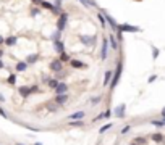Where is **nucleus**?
<instances>
[{
    "label": "nucleus",
    "mask_w": 165,
    "mask_h": 145,
    "mask_svg": "<svg viewBox=\"0 0 165 145\" xmlns=\"http://www.w3.org/2000/svg\"><path fill=\"white\" fill-rule=\"evenodd\" d=\"M4 102H5V97L2 95V93H0V103H4Z\"/></svg>",
    "instance_id": "obj_41"
},
{
    "label": "nucleus",
    "mask_w": 165,
    "mask_h": 145,
    "mask_svg": "<svg viewBox=\"0 0 165 145\" xmlns=\"http://www.w3.org/2000/svg\"><path fill=\"white\" fill-rule=\"evenodd\" d=\"M121 72H123V58H120V60H118V63H117L115 72H113L112 82H110V86H109V90H110V92H113V90H115V87L118 86L120 77H121Z\"/></svg>",
    "instance_id": "obj_1"
},
{
    "label": "nucleus",
    "mask_w": 165,
    "mask_h": 145,
    "mask_svg": "<svg viewBox=\"0 0 165 145\" xmlns=\"http://www.w3.org/2000/svg\"><path fill=\"white\" fill-rule=\"evenodd\" d=\"M112 77H113V71H112V69H107V71L104 72V81H102V86H104V87H109L110 82H112Z\"/></svg>",
    "instance_id": "obj_11"
},
{
    "label": "nucleus",
    "mask_w": 165,
    "mask_h": 145,
    "mask_svg": "<svg viewBox=\"0 0 165 145\" xmlns=\"http://www.w3.org/2000/svg\"><path fill=\"white\" fill-rule=\"evenodd\" d=\"M104 114H105V119H109V118H110V116H112V114H113V111L110 110V108H107V110L104 111Z\"/></svg>",
    "instance_id": "obj_35"
},
{
    "label": "nucleus",
    "mask_w": 165,
    "mask_h": 145,
    "mask_svg": "<svg viewBox=\"0 0 165 145\" xmlns=\"http://www.w3.org/2000/svg\"><path fill=\"white\" fill-rule=\"evenodd\" d=\"M70 65L73 66V68H76V69H86V68H88V65H86L84 61H81V60H76V58H71Z\"/></svg>",
    "instance_id": "obj_13"
},
{
    "label": "nucleus",
    "mask_w": 165,
    "mask_h": 145,
    "mask_svg": "<svg viewBox=\"0 0 165 145\" xmlns=\"http://www.w3.org/2000/svg\"><path fill=\"white\" fill-rule=\"evenodd\" d=\"M58 60L62 63H68V61H71V58H70V55H68L67 52H62L60 53V56H58Z\"/></svg>",
    "instance_id": "obj_26"
},
{
    "label": "nucleus",
    "mask_w": 165,
    "mask_h": 145,
    "mask_svg": "<svg viewBox=\"0 0 165 145\" xmlns=\"http://www.w3.org/2000/svg\"><path fill=\"white\" fill-rule=\"evenodd\" d=\"M84 121H70V123H68V126H71V128H84Z\"/></svg>",
    "instance_id": "obj_24"
},
{
    "label": "nucleus",
    "mask_w": 165,
    "mask_h": 145,
    "mask_svg": "<svg viewBox=\"0 0 165 145\" xmlns=\"http://www.w3.org/2000/svg\"><path fill=\"white\" fill-rule=\"evenodd\" d=\"M134 144L138 145H147V137H144V135H138V137H134Z\"/></svg>",
    "instance_id": "obj_23"
},
{
    "label": "nucleus",
    "mask_w": 165,
    "mask_h": 145,
    "mask_svg": "<svg viewBox=\"0 0 165 145\" xmlns=\"http://www.w3.org/2000/svg\"><path fill=\"white\" fill-rule=\"evenodd\" d=\"M31 2H32V3H42L44 0H31Z\"/></svg>",
    "instance_id": "obj_40"
},
{
    "label": "nucleus",
    "mask_w": 165,
    "mask_h": 145,
    "mask_svg": "<svg viewBox=\"0 0 165 145\" xmlns=\"http://www.w3.org/2000/svg\"><path fill=\"white\" fill-rule=\"evenodd\" d=\"M34 145H42V144H41V142H36V144Z\"/></svg>",
    "instance_id": "obj_45"
},
{
    "label": "nucleus",
    "mask_w": 165,
    "mask_h": 145,
    "mask_svg": "<svg viewBox=\"0 0 165 145\" xmlns=\"http://www.w3.org/2000/svg\"><path fill=\"white\" fill-rule=\"evenodd\" d=\"M55 7H57V10L62 11V0H55Z\"/></svg>",
    "instance_id": "obj_37"
},
{
    "label": "nucleus",
    "mask_w": 165,
    "mask_h": 145,
    "mask_svg": "<svg viewBox=\"0 0 165 145\" xmlns=\"http://www.w3.org/2000/svg\"><path fill=\"white\" fill-rule=\"evenodd\" d=\"M4 68H5V65H4V61L0 60V69H4Z\"/></svg>",
    "instance_id": "obj_43"
},
{
    "label": "nucleus",
    "mask_w": 165,
    "mask_h": 145,
    "mask_svg": "<svg viewBox=\"0 0 165 145\" xmlns=\"http://www.w3.org/2000/svg\"><path fill=\"white\" fill-rule=\"evenodd\" d=\"M154 81H157V76H155V74H152V76H149V79H147V82H149V84H152V82H154Z\"/></svg>",
    "instance_id": "obj_36"
},
{
    "label": "nucleus",
    "mask_w": 165,
    "mask_h": 145,
    "mask_svg": "<svg viewBox=\"0 0 165 145\" xmlns=\"http://www.w3.org/2000/svg\"><path fill=\"white\" fill-rule=\"evenodd\" d=\"M159 55H160V50L157 47H152V56H154V60L159 58Z\"/></svg>",
    "instance_id": "obj_32"
},
{
    "label": "nucleus",
    "mask_w": 165,
    "mask_h": 145,
    "mask_svg": "<svg viewBox=\"0 0 165 145\" xmlns=\"http://www.w3.org/2000/svg\"><path fill=\"white\" fill-rule=\"evenodd\" d=\"M84 118H86V111L84 110H79V111L71 113L70 116H68V119H70V121H79V119H84Z\"/></svg>",
    "instance_id": "obj_10"
},
{
    "label": "nucleus",
    "mask_w": 165,
    "mask_h": 145,
    "mask_svg": "<svg viewBox=\"0 0 165 145\" xmlns=\"http://www.w3.org/2000/svg\"><path fill=\"white\" fill-rule=\"evenodd\" d=\"M109 39H104L102 40V48H100V60H107V56H109Z\"/></svg>",
    "instance_id": "obj_8"
},
{
    "label": "nucleus",
    "mask_w": 165,
    "mask_h": 145,
    "mask_svg": "<svg viewBox=\"0 0 165 145\" xmlns=\"http://www.w3.org/2000/svg\"><path fill=\"white\" fill-rule=\"evenodd\" d=\"M0 116H2V118H5V119H8V118H10V116H8V113H7V111H5L2 107H0Z\"/></svg>",
    "instance_id": "obj_33"
},
{
    "label": "nucleus",
    "mask_w": 165,
    "mask_h": 145,
    "mask_svg": "<svg viewBox=\"0 0 165 145\" xmlns=\"http://www.w3.org/2000/svg\"><path fill=\"white\" fill-rule=\"evenodd\" d=\"M5 44V37H2V36H0V45H4Z\"/></svg>",
    "instance_id": "obj_39"
},
{
    "label": "nucleus",
    "mask_w": 165,
    "mask_h": 145,
    "mask_svg": "<svg viewBox=\"0 0 165 145\" xmlns=\"http://www.w3.org/2000/svg\"><path fill=\"white\" fill-rule=\"evenodd\" d=\"M141 31H143L141 28L133 26V24H128V23H121L117 28V32H141Z\"/></svg>",
    "instance_id": "obj_3"
},
{
    "label": "nucleus",
    "mask_w": 165,
    "mask_h": 145,
    "mask_svg": "<svg viewBox=\"0 0 165 145\" xmlns=\"http://www.w3.org/2000/svg\"><path fill=\"white\" fill-rule=\"evenodd\" d=\"M68 98H70L68 93H63V95H55V97H53V103H57L60 108H63L65 103L68 102Z\"/></svg>",
    "instance_id": "obj_7"
},
{
    "label": "nucleus",
    "mask_w": 165,
    "mask_h": 145,
    "mask_svg": "<svg viewBox=\"0 0 165 145\" xmlns=\"http://www.w3.org/2000/svg\"><path fill=\"white\" fill-rule=\"evenodd\" d=\"M16 42H18L16 36H10V37L5 39V45H7V47H15V45H16Z\"/></svg>",
    "instance_id": "obj_19"
},
{
    "label": "nucleus",
    "mask_w": 165,
    "mask_h": 145,
    "mask_svg": "<svg viewBox=\"0 0 165 145\" xmlns=\"http://www.w3.org/2000/svg\"><path fill=\"white\" fill-rule=\"evenodd\" d=\"M149 139L152 142H155V144H160V142H164V134L162 132H154V134L149 135Z\"/></svg>",
    "instance_id": "obj_15"
},
{
    "label": "nucleus",
    "mask_w": 165,
    "mask_h": 145,
    "mask_svg": "<svg viewBox=\"0 0 165 145\" xmlns=\"http://www.w3.org/2000/svg\"><path fill=\"white\" fill-rule=\"evenodd\" d=\"M125 114H126V103H120L118 107H115V110H113V116H115L117 119H123Z\"/></svg>",
    "instance_id": "obj_5"
},
{
    "label": "nucleus",
    "mask_w": 165,
    "mask_h": 145,
    "mask_svg": "<svg viewBox=\"0 0 165 145\" xmlns=\"http://www.w3.org/2000/svg\"><path fill=\"white\" fill-rule=\"evenodd\" d=\"M67 23H68V13L63 11V13L58 16V21H57V31L63 32L65 28H67Z\"/></svg>",
    "instance_id": "obj_4"
},
{
    "label": "nucleus",
    "mask_w": 165,
    "mask_h": 145,
    "mask_svg": "<svg viewBox=\"0 0 165 145\" xmlns=\"http://www.w3.org/2000/svg\"><path fill=\"white\" fill-rule=\"evenodd\" d=\"M79 40H81V44L86 45V47H92V45H95V40H97V39H95V36H91V37H89V36L81 34Z\"/></svg>",
    "instance_id": "obj_6"
},
{
    "label": "nucleus",
    "mask_w": 165,
    "mask_h": 145,
    "mask_svg": "<svg viewBox=\"0 0 165 145\" xmlns=\"http://www.w3.org/2000/svg\"><path fill=\"white\" fill-rule=\"evenodd\" d=\"M37 60H39V55H37V53H31V55H28V56H26V60H25V61L28 63V65H34V63L37 61Z\"/></svg>",
    "instance_id": "obj_21"
},
{
    "label": "nucleus",
    "mask_w": 165,
    "mask_h": 145,
    "mask_svg": "<svg viewBox=\"0 0 165 145\" xmlns=\"http://www.w3.org/2000/svg\"><path fill=\"white\" fill-rule=\"evenodd\" d=\"M100 119H102V121L105 119V114H104V111H102V113H99L97 116H95L94 119H92V123H97V121H100Z\"/></svg>",
    "instance_id": "obj_31"
},
{
    "label": "nucleus",
    "mask_w": 165,
    "mask_h": 145,
    "mask_svg": "<svg viewBox=\"0 0 165 145\" xmlns=\"http://www.w3.org/2000/svg\"><path fill=\"white\" fill-rule=\"evenodd\" d=\"M31 15H32V16H36V15H39V8H32V10H31Z\"/></svg>",
    "instance_id": "obj_38"
},
{
    "label": "nucleus",
    "mask_w": 165,
    "mask_h": 145,
    "mask_svg": "<svg viewBox=\"0 0 165 145\" xmlns=\"http://www.w3.org/2000/svg\"><path fill=\"white\" fill-rule=\"evenodd\" d=\"M53 92H55V95H63V93H68V84L67 82H60Z\"/></svg>",
    "instance_id": "obj_12"
},
{
    "label": "nucleus",
    "mask_w": 165,
    "mask_h": 145,
    "mask_svg": "<svg viewBox=\"0 0 165 145\" xmlns=\"http://www.w3.org/2000/svg\"><path fill=\"white\" fill-rule=\"evenodd\" d=\"M160 114H162V118H165V108H162V111H160Z\"/></svg>",
    "instance_id": "obj_42"
},
{
    "label": "nucleus",
    "mask_w": 165,
    "mask_h": 145,
    "mask_svg": "<svg viewBox=\"0 0 165 145\" xmlns=\"http://www.w3.org/2000/svg\"><path fill=\"white\" fill-rule=\"evenodd\" d=\"M58 105H57V103H49V105H47V110H49L50 111V113H57V111H58Z\"/></svg>",
    "instance_id": "obj_29"
},
{
    "label": "nucleus",
    "mask_w": 165,
    "mask_h": 145,
    "mask_svg": "<svg viewBox=\"0 0 165 145\" xmlns=\"http://www.w3.org/2000/svg\"><path fill=\"white\" fill-rule=\"evenodd\" d=\"M39 90V86H21L18 87V93L23 97V98H28L29 95H32L34 92Z\"/></svg>",
    "instance_id": "obj_2"
},
{
    "label": "nucleus",
    "mask_w": 165,
    "mask_h": 145,
    "mask_svg": "<svg viewBox=\"0 0 165 145\" xmlns=\"http://www.w3.org/2000/svg\"><path fill=\"white\" fill-rule=\"evenodd\" d=\"M7 84H10V86H13V84H16V74H10L7 79Z\"/></svg>",
    "instance_id": "obj_30"
},
{
    "label": "nucleus",
    "mask_w": 165,
    "mask_h": 145,
    "mask_svg": "<svg viewBox=\"0 0 165 145\" xmlns=\"http://www.w3.org/2000/svg\"><path fill=\"white\" fill-rule=\"evenodd\" d=\"M112 128H113V123H107V124H104L100 129H99V134H105V132L110 131Z\"/></svg>",
    "instance_id": "obj_25"
},
{
    "label": "nucleus",
    "mask_w": 165,
    "mask_h": 145,
    "mask_svg": "<svg viewBox=\"0 0 165 145\" xmlns=\"http://www.w3.org/2000/svg\"><path fill=\"white\" fill-rule=\"evenodd\" d=\"M16 145H25V144H16Z\"/></svg>",
    "instance_id": "obj_47"
},
{
    "label": "nucleus",
    "mask_w": 165,
    "mask_h": 145,
    "mask_svg": "<svg viewBox=\"0 0 165 145\" xmlns=\"http://www.w3.org/2000/svg\"><path fill=\"white\" fill-rule=\"evenodd\" d=\"M28 63L26 61H18L16 63V66H15V69H16V72H25L26 69H28Z\"/></svg>",
    "instance_id": "obj_18"
},
{
    "label": "nucleus",
    "mask_w": 165,
    "mask_h": 145,
    "mask_svg": "<svg viewBox=\"0 0 165 145\" xmlns=\"http://www.w3.org/2000/svg\"><path fill=\"white\" fill-rule=\"evenodd\" d=\"M151 124L155 126V128H165V121L164 119H152Z\"/></svg>",
    "instance_id": "obj_27"
},
{
    "label": "nucleus",
    "mask_w": 165,
    "mask_h": 145,
    "mask_svg": "<svg viewBox=\"0 0 165 145\" xmlns=\"http://www.w3.org/2000/svg\"><path fill=\"white\" fill-rule=\"evenodd\" d=\"M109 44H110V48L112 50H118V40H117V37H115V34H110L109 36Z\"/></svg>",
    "instance_id": "obj_16"
},
{
    "label": "nucleus",
    "mask_w": 165,
    "mask_h": 145,
    "mask_svg": "<svg viewBox=\"0 0 165 145\" xmlns=\"http://www.w3.org/2000/svg\"><path fill=\"white\" fill-rule=\"evenodd\" d=\"M102 100V95H97V97H92L91 98V103H99Z\"/></svg>",
    "instance_id": "obj_34"
},
{
    "label": "nucleus",
    "mask_w": 165,
    "mask_h": 145,
    "mask_svg": "<svg viewBox=\"0 0 165 145\" xmlns=\"http://www.w3.org/2000/svg\"><path fill=\"white\" fill-rule=\"evenodd\" d=\"M130 132H131V124H125L121 128V131H120V134L121 135H128Z\"/></svg>",
    "instance_id": "obj_28"
},
{
    "label": "nucleus",
    "mask_w": 165,
    "mask_h": 145,
    "mask_svg": "<svg viewBox=\"0 0 165 145\" xmlns=\"http://www.w3.org/2000/svg\"><path fill=\"white\" fill-rule=\"evenodd\" d=\"M2 56H4V50L0 48V60H2Z\"/></svg>",
    "instance_id": "obj_44"
},
{
    "label": "nucleus",
    "mask_w": 165,
    "mask_h": 145,
    "mask_svg": "<svg viewBox=\"0 0 165 145\" xmlns=\"http://www.w3.org/2000/svg\"><path fill=\"white\" fill-rule=\"evenodd\" d=\"M97 20H99V23H100V26H102V29L107 26V18H105V11L104 10H99V13H97Z\"/></svg>",
    "instance_id": "obj_14"
},
{
    "label": "nucleus",
    "mask_w": 165,
    "mask_h": 145,
    "mask_svg": "<svg viewBox=\"0 0 165 145\" xmlns=\"http://www.w3.org/2000/svg\"><path fill=\"white\" fill-rule=\"evenodd\" d=\"M105 18H107V24H109L110 28H112V29H113V31H115V32H117V28H118V23H117V21H115V20H113V18H112V16H110V15H107V13H105Z\"/></svg>",
    "instance_id": "obj_17"
},
{
    "label": "nucleus",
    "mask_w": 165,
    "mask_h": 145,
    "mask_svg": "<svg viewBox=\"0 0 165 145\" xmlns=\"http://www.w3.org/2000/svg\"><path fill=\"white\" fill-rule=\"evenodd\" d=\"M53 47H55V50L58 53L65 52V42L63 40H55V42H53Z\"/></svg>",
    "instance_id": "obj_20"
},
{
    "label": "nucleus",
    "mask_w": 165,
    "mask_h": 145,
    "mask_svg": "<svg viewBox=\"0 0 165 145\" xmlns=\"http://www.w3.org/2000/svg\"><path fill=\"white\" fill-rule=\"evenodd\" d=\"M130 145H138V144H134V142H133V144H130Z\"/></svg>",
    "instance_id": "obj_46"
},
{
    "label": "nucleus",
    "mask_w": 165,
    "mask_h": 145,
    "mask_svg": "<svg viewBox=\"0 0 165 145\" xmlns=\"http://www.w3.org/2000/svg\"><path fill=\"white\" fill-rule=\"evenodd\" d=\"M58 84H60V81H58V79H55V77H49V81H47V86H49L52 90H55Z\"/></svg>",
    "instance_id": "obj_22"
},
{
    "label": "nucleus",
    "mask_w": 165,
    "mask_h": 145,
    "mask_svg": "<svg viewBox=\"0 0 165 145\" xmlns=\"http://www.w3.org/2000/svg\"><path fill=\"white\" fill-rule=\"evenodd\" d=\"M63 69V63L60 61L58 58H55V60H52L50 61V71H53V72H60Z\"/></svg>",
    "instance_id": "obj_9"
}]
</instances>
